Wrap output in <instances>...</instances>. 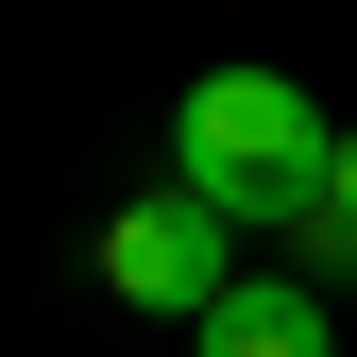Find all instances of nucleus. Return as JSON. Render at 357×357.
Returning a JSON list of instances; mask_svg holds the SVG:
<instances>
[{
	"mask_svg": "<svg viewBox=\"0 0 357 357\" xmlns=\"http://www.w3.org/2000/svg\"><path fill=\"white\" fill-rule=\"evenodd\" d=\"M324 153H340V119L306 102L289 68H204L188 102H170V188H188V204H221L238 238H255V221L289 238V221L324 204Z\"/></svg>",
	"mask_w": 357,
	"mask_h": 357,
	"instance_id": "obj_1",
	"label": "nucleus"
},
{
	"mask_svg": "<svg viewBox=\"0 0 357 357\" xmlns=\"http://www.w3.org/2000/svg\"><path fill=\"white\" fill-rule=\"evenodd\" d=\"M102 289H119V306H153V324H204V306L238 289V221L188 204V188H137V204L102 221Z\"/></svg>",
	"mask_w": 357,
	"mask_h": 357,
	"instance_id": "obj_2",
	"label": "nucleus"
},
{
	"mask_svg": "<svg viewBox=\"0 0 357 357\" xmlns=\"http://www.w3.org/2000/svg\"><path fill=\"white\" fill-rule=\"evenodd\" d=\"M204 357H340V340H324V289H255V273H238V289L204 306Z\"/></svg>",
	"mask_w": 357,
	"mask_h": 357,
	"instance_id": "obj_3",
	"label": "nucleus"
},
{
	"mask_svg": "<svg viewBox=\"0 0 357 357\" xmlns=\"http://www.w3.org/2000/svg\"><path fill=\"white\" fill-rule=\"evenodd\" d=\"M324 204H340V221H357V119H340V153H324Z\"/></svg>",
	"mask_w": 357,
	"mask_h": 357,
	"instance_id": "obj_4",
	"label": "nucleus"
}]
</instances>
